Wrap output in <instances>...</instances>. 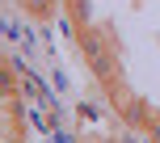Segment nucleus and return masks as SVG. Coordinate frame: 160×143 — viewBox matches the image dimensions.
<instances>
[{
  "mask_svg": "<svg viewBox=\"0 0 160 143\" xmlns=\"http://www.w3.org/2000/svg\"><path fill=\"white\" fill-rule=\"evenodd\" d=\"M80 51H84V63L93 67V76L97 80H118V59H114V51H110V42L101 38V30H93L88 25L84 34H80Z\"/></svg>",
  "mask_w": 160,
  "mask_h": 143,
  "instance_id": "nucleus-1",
  "label": "nucleus"
},
{
  "mask_svg": "<svg viewBox=\"0 0 160 143\" xmlns=\"http://www.w3.org/2000/svg\"><path fill=\"white\" fill-rule=\"evenodd\" d=\"M118 143H135V135H122V139H118Z\"/></svg>",
  "mask_w": 160,
  "mask_h": 143,
  "instance_id": "nucleus-2",
  "label": "nucleus"
}]
</instances>
